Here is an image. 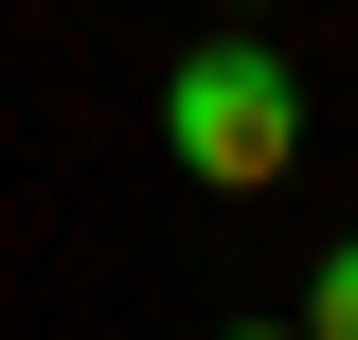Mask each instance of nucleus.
<instances>
[{
    "label": "nucleus",
    "mask_w": 358,
    "mask_h": 340,
    "mask_svg": "<svg viewBox=\"0 0 358 340\" xmlns=\"http://www.w3.org/2000/svg\"><path fill=\"white\" fill-rule=\"evenodd\" d=\"M162 143L215 179V197L287 179V143H305V90H287V54H268V36H197V54L162 72Z\"/></svg>",
    "instance_id": "f257e3e1"
},
{
    "label": "nucleus",
    "mask_w": 358,
    "mask_h": 340,
    "mask_svg": "<svg viewBox=\"0 0 358 340\" xmlns=\"http://www.w3.org/2000/svg\"><path fill=\"white\" fill-rule=\"evenodd\" d=\"M305 340H358V251H322V323Z\"/></svg>",
    "instance_id": "f03ea898"
},
{
    "label": "nucleus",
    "mask_w": 358,
    "mask_h": 340,
    "mask_svg": "<svg viewBox=\"0 0 358 340\" xmlns=\"http://www.w3.org/2000/svg\"><path fill=\"white\" fill-rule=\"evenodd\" d=\"M233 340H305V323H233Z\"/></svg>",
    "instance_id": "7ed1b4c3"
}]
</instances>
